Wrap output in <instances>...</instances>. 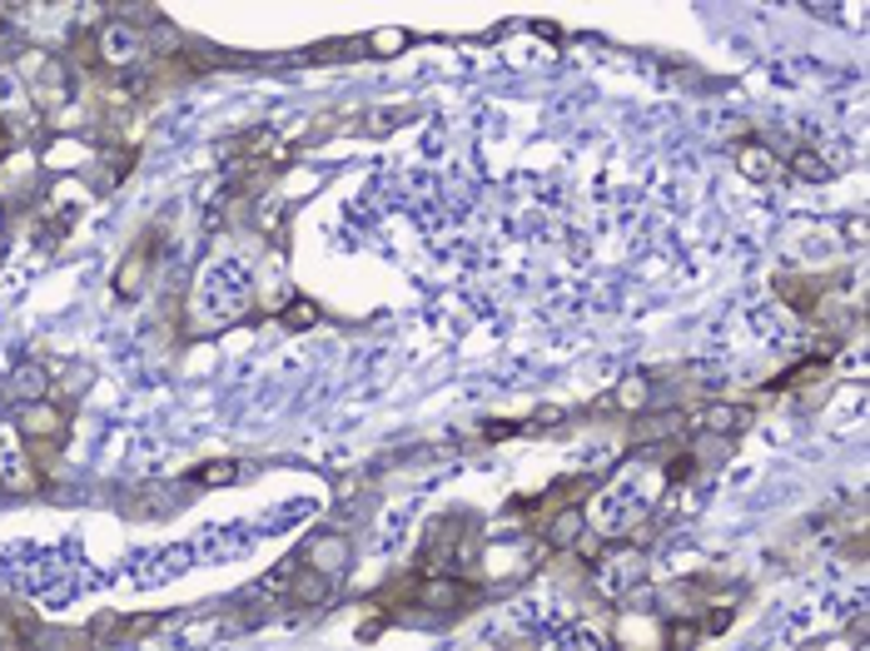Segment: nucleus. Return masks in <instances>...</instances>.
<instances>
[{"label": "nucleus", "mask_w": 870, "mask_h": 651, "mask_svg": "<svg viewBox=\"0 0 870 651\" xmlns=\"http://www.w3.org/2000/svg\"><path fill=\"white\" fill-rule=\"evenodd\" d=\"M90 56L100 60L110 75H120V70H135L145 56H155V50H150V36H145L140 26H130V20H110V26L95 30Z\"/></svg>", "instance_id": "5"}, {"label": "nucleus", "mask_w": 870, "mask_h": 651, "mask_svg": "<svg viewBox=\"0 0 870 651\" xmlns=\"http://www.w3.org/2000/svg\"><path fill=\"white\" fill-rule=\"evenodd\" d=\"M10 428L20 433V443H26V453H30V463H50V457L60 453V443H66V433H70V418L56 408V403H20L16 408V423Z\"/></svg>", "instance_id": "3"}, {"label": "nucleus", "mask_w": 870, "mask_h": 651, "mask_svg": "<svg viewBox=\"0 0 870 651\" xmlns=\"http://www.w3.org/2000/svg\"><path fill=\"white\" fill-rule=\"evenodd\" d=\"M30 642H36V651H85V647H90V632H70V627H40Z\"/></svg>", "instance_id": "15"}, {"label": "nucleus", "mask_w": 870, "mask_h": 651, "mask_svg": "<svg viewBox=\"0 0 870 651\" xmlns=\"http://www.w3.org/2000/svg\"><path fill=\"white\" fill-rule=\"evenodd\" d=\"M10 388L20 393V403H40V398L50 393V373H46V363H20L16 378H10Z\"/></svg>", "instance_id": "14"}, {"label": "nucleus", "mask_w": 870, "mask_h": 651, "mask_svg": "<svg viewBox=\"0 0 870 651\" xmlns=\"http://www.w3.org/2000/svg\"><path fill=\"white\" fill-rule=\"evenodd\" d=\"M642 582H646V552H636V548H602L597 568H592V592H597L602 602H627Z\"/></svg>", "instance_id": "4"}, {"label": "nucleus", "mask_w": 870, "mask_h": 651, "mask_svg": "<svg viewBox=\"0 0 870 651\" xmlns=\"http://www.w3.org/2000/svg\"><path fill=\"white\" fill-rule=\"evenodd\" d=\"M279 324H284V328H294V334H304V328H314V324H318V308L309 304V298H294V304L279 314Z\"/></svg>", "instance_id": "20"}, {"label": "nucleus", "mask_w": 870, "mask_h": 651, "mask_svg": "<svg viewBox=\"0 0 870 651\" xmlns=\"http://www.w3.org/2000/svg\"><path fill=\"white\" fill-rule=\"evenodd\" d=\"M736 169H741L747 179H757V185H777V179H787L781 159L771 155L767 145H741V149H736Z\"/></svg>", "instance_id": "13"}, {"label": "nucleus", "mask_w": 870, "mask_h": 651, "mask_svg": "<svg viewBox=\"0 0 870 651\" xmlns=\"http://www.w3.org/2000/svg\"><path fill=\"white\" fill-rule=\"evenodd\" d=\"M747 423H751V408H741V403H702L696 413H686V418H682V428L731 443V437L747 428Z\"/></svg>", "instance_id": "8"}, {"label": "nucleus", "mask_w": 870, "mask_h": 651, "mask_svg": "<svg viewBox=\"0 0 870 651\" xmlns=\"http://www.w3.org/2000/svg\"><path fill=\"white\" fill-rule=\"evenodd\" d=\"M572 651H617V647H612V637L592 632V627H577V632H572Z\"/></svg>", "instance_id": "22"}, {"label": "nucleus", "mask_w": 870, "mask_h": 651, "mask_svg": "<svg viewBox=\"0 0 870 651\" xmlns=\"http://www.w3.org/2000/svg\"><path fill=\"white\" fill-rule=\"evenodd\" d=\"M846 234H851V244H866V219H861V215H856L851 224H846Z\"/></svg>", "instance_id": "24"}, {"label": "nucleus", "mask_w": 870, "mask_h": 651, "mask_svg": "<svg viewBox=\"0 0 870 651\" xmlns=\"http://www.w3.org/2000/svg\"><path fill=\"white\" fill-rule=\"evenodd\" d=\"M825 289H836V279H805V274H795V279H791V274H781V279H777L781 304H791L795 314H805V318H815L825 308V298H831Z\"/></svg>", "instance_id": "9"}, {"label": "nucleus", "mask_w": 870, "mask_h": 651, "mask_svg": "<svg viewBox=\"0 0 870 651\" xmlns=\"http://www.w3.org/2000/svg\"><path fill=\"white\" fill-rule=\"evenodd\" d=\"M477 522L468 512H448L423 532V548L413 558V578H468L477 552Z\"/></svg>", "instance_id": "1"}, {"label": "nucleus", "mask_w": 870, "mask_h": 651, "mask_svg": "<svg viewBox=\"0 0 870 651\" xmlns=\"http://www.w3.org/2000/svg\"><path fill=\"white\" fill-rule=\"evenodd\" d=\"M388 596H398V602H413L418 612L458 617V612H468V606L483 592H477V582H468V578H413V572H408V582L378 592V602H388Z\"/></svg>", "instance_id": "2"}, {"label": "nucleus", "mask_w": 870, "mask_h": 651, "mask_svg": "<svg viewBox=\"0 0 870 651\" xmlns=\"http://www.w3.org/2000/svg\"><path fill=\"white\" fill-rule=\"evenodd\" d=\"M0 244H6V205H0Z\"/></svg>", "instance_id": "25"}, {"label": "nucleus", "mask_w": 870, "mask_h": 651, "mask_svg": "<svg viewBox=\"0 0 870 651\" xmlns=\"http://www.w3.org/2000/svg\"><path fill=\"white\" fill-rule=\"evenodd\" d=\"M155 239H159V229L150 224V229H145L140 239H135L130 249L120 254V269H115V294H120V298H140L145 289H150V274H155Z\"/></svg>", "instance_id": "6"}, {"label": "nucleus", "mask_w": 870, "mask_h": 651, "mask_svg": "<svg viewBox=\"0 0 870 651\" xmlns=\"http://www.w3.org/2000/svg\"><path fill=\"white\" fill-rule=\"evenodd\" d=\"M304 568L324 572V578L338 582V572L348 568V537H338V532H318V537L304 548Z\"/></svg>", "instance_id": "12"}, {"label": "nucleus", "mask_w": 870, "mask_h": 651, "mask_svg": "<svg viewBox=\"0 0 870 651\" xmlns=\"http://www.w3.org/2000/svg\"><path fill=\"white\" fill-rule=\"evenodd\" d=\"M284 596H289L294 606H328L334 578H324V572H314V568H289L284 572Z\"/></svg>", "instance_id": "10"}, {"label": "nucleus", "mask_w": 870, "mask_h": 651, "mask_svg": "<svg viewBox=\"0 0 870 651\" xmlns=\"http://www.w3.org/2000/svg\"><path fill=\"white\" fill-rule=\"evenodd\" d=\"M189 483H199V487H229V483H239V463H229V457H219V463H199L195 473H189Z\"/></svg>", "instance_id": "17"}, {"label": "nucleus", "mask_w": 870, "mask_h": 651, "mask_svg": "<svg viewBox=\"0 0 870 651\" xmlns=\"http://www.w3.org/2000/svg\"><path fill=\"white\" fill-rule=\"evenodd\" d=\"M413 36L408 30H374V36L364 40V50H374V56H398V50H408Z\"/></svg>", "instance_id": "18"}, {"label": "nucleus", "mask_w": 870, "mask_h": 651, "mask_svg": "<svg viewBox=\"0 0 870 651\" xmlns=\"http://www.w3.org/2000/svg\"><path fill=\"white\" fill-rule=\"evenodd\" d=\"M617 408H622V413H642V408H646V378L627 373V378L617 383Z\"/></svg>", "instance_id": "19"}, {"label": "nucleus", "mask_w": 870, "mask_h": 651, "mask_svg": "<svg viewBox=\"0 0 870 651\" xmlns=\"http://www.w3.org/2000/svg\"><path fill=\"white\" fill-rule=\"evenodd\" d=\"M398 120H403L398 110H374V115H364V130L368 135H388V130H398Z\"/></svg>", "instance_id": "23"}, {"label": "nucleus", "mask_w": 870, "mask_h": 651, "mask_svg": "<svg viewBox=\"0 0 870 651\" xmlns=\"http://www.w3.org/2000/svg\"><path fill=\"white\" fill-rule=\"evenodd\" d=\"M537 532H543V552H572V548H577V537L587 532V512H582V503L577 507H562Z\"/></svg>", "instance_id": "11"}, {"label": "nucleus", "mask_w": 870, "mask_h": 651, "mask_svg": "<svg viewBox=\"0 0 870 651\" xmlns=\"http://www.w3.org/2000/svg\"><path fill=\"white\" fill-rule=\"evenodd\" d=\"M26 100V85H20V70L16 66H6L0 70V120H6V110L10 105H20Z\"/></svg>", "instance_id": "21"}, {"label": "nucleus", "mask_w": 870, "mask_h": 651, "mask_svg": "<svg viewBox=\"0 0 870 651\" xmlns=\"http://www.w3.org/2000/svg\"><path fill=\"white\" fill-rule=\"evenodd\" d=\"M40 477L16 428H0V493H36Z\"/></svg>", "instance_id": "7"}, {"label": "nucleus", "mask_w": 870, "mask_h": 651, "mask_svg": "<svg viewBox=\"0 0 870 651\" xmlns=\"http://www.w3.org/2000/svg\"><path fill=\"white\" fill-rule=\"evenodd\" d=\"M781 169H791V175L805 179V185H825V179H831V165H825V159L815 155V149H795V155H791Z\"/></svg>", "instance_id": "16"}]
</instances>
